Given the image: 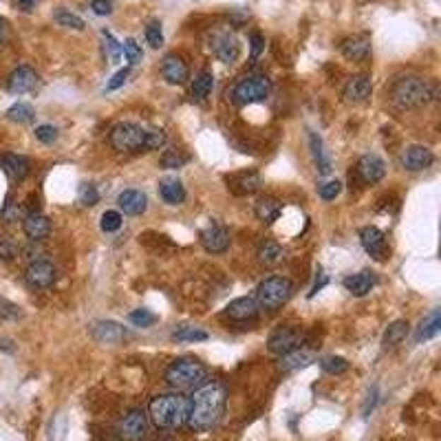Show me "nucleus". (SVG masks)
Instances as JSON below:
<instances>
[{
	"label": "nucleus",
	"instance_id": "obj_48",
	"mask_svg": "<svg viewBox=\"0 0 441 441\" xmlns=\"http://www.w3.org/2000/svg\"><path fill=\"white\" fill-rule=\"evenodd\" d=\"M33 135H35V139L42 141V143H53L55 139H58V128L51 126V124H42V126L35 128Z\"/></svg>",
	"mask_w": 441,
	"mask_h": 441
},
{
	"label": "nucleus",
	"instance_id": "obj_49",
	"mask_svg": "<svg viewBox=\"0 0 441 441\" xmlns=\"http://www.w3.org/2000/svg\"><path fill=\"white\" fill-rule=\"evenodd\" d=\"M18 216H20V208L13 204L11 196H7V204L0 210V218H3L5 223H13V220H18Z\"/></svg>",
	"mask_w": 441,
	"mask_h": 441
},
{
	"label": "nucleus",
	"instance_id": "obj_26",
	"mask_svg": "<svg viewBox=\"0 0 441 441\" xmlns=\"http://www.w3.org/2000/svg\"><path fill=\"white\" fill-rule=\"evenodd\" d=\"M314 360H316V353L302 344L300 348H296V351H291V353H287V355H281L278 369H281V371H296V369H305V366H309V364L314 362Z\"/></svg>",
	"mask_w": 441,
	"mask_h": 441
},
{
	"label": "nucleus",
	"instance_id": "obj_31",
	"mask_svg": "<svg viewBox=\"0 0 441 441\" xmlns=\"http://www.w3.org/2000/svg\"><path fill=\"white\" fill-rule=\"evenodd\" d=\"M441 331V311L439 309H433L430 314L419 322L417 327V334H415V340L417 342H426L430 338H435Z\"/></svg>",
	"mask_w": 441,
	"mask_h": 441
},
{
	"label": "nucleus",
	"instance_id": "obj_18",
	"mask_svg": "<svg viewBox=\"0 0 441 441\" xmlns=\"http://www.w3.org/2000/svg\"><path fill=\"white\" fill-rule=\"evenodd\" d=\"M433 161H435V155H433V151L426 148V146H408L401 155V165L411 172L430 168Z\"/></svg>",
	"mask_w": 441,
	"mask_h": 441
},
{
	"label": "nucleus",
	"instance_id": "obj_21",
	"mask_svg": "<svg viewBox=\"0 0 441 441\" xmlns=\"http://www.w3.org/2000/svg\"><path fill=\"white\" fill-rule=\"evenodd\" d=\"M373 93V82H371V76H364V73H360V76H353L351 80L346 82L342 95L346 102L351 104H360V102H366L371 98Z\"/></svg>",
	"mask_w": 441,
	"mask_h": 441
},
{
	"label": "nucleus",
	"instance_id": "obj_44",
	"mask_svg": "<svg viewBox=\"0 0 441 441\" xmlns=\"http://www.w3.org/2000/svg\"><path fill=\"white\" fill-rule=\"evenodd\" d=\"M102 38H104V51L108 53V58L113 60V62H117L119 58H122V42H117L115 38H113V33H108V31H102Z\"/></svg>",
	"mask_w": 441,
	"mask_h": 441
},
{
	"label": "nucleus",
	"instance_id": "obj_2",
	"mask_svg": "<svg viewBox=\"0 0 441 441\" xmlns=\"http://www.w3.org/2000/svg\"><path fill=\"white\" fill-rule=\"evenodd\" d=\"M108 143L117 153H153L165 146V133L163 131H146V128L122 122L110 128Z\"/></svg>",
	"mask_w": 441,
	"mask_h": 441
},
{
	"label": "nucleus",
	"instance_id": "obj_33",
	"mask_svg": "<svg viewBox=\"0 0 441 441\" xmlns=\"http://www.w3.org/2000/svg\"><path fill=\"white\" fill-rule=\"evenodd\" d=\"M408 320H395L389 324V329L384 331V338H382V344L386 348H391V346H397L399 342H404V338L408 336Z\"/></svg>",
	"mask_w": 441,
	"mask_h": 441
},
{
	"label": "nucleus",
	"instance_id": "obj_19",
	"mask_svg": "<svg viewBox=\"0 0 441 441\" xmlns=\"http://www.w3.org/2000/svg\"><path fill=\"white\" fill-rule=\"evenodd\" d=\"M342 55L346 60H353V62H362L369 58L371 53V35L369 33H355L351 38H346L340 47Z\"/></svg>",
	"mask_w": 441,
	"mask_h": 441
},
{
	"label": "nucleus",
	"instance_id": "obj_5",
	"mask_svg": "<svg viewBox=\"0 0 441 441\" xmlns=\"http://www.w3.org/2000/svg\"><path fill=\"white\" fill-rule=\"evenodd\" d=\"M433 100V86L421 78H401L391 88V102L397 108H421Z\"/></svg>",
	"mask_w": 441,
	"mask_h": 441
},
{
	"label": "nucleus",
	"instance_id": "obj_11",
	"mask_svg": "<svg viewBox=\"0 0 441 441\" xmlns=\"http://www.w3.org/2000/svg\"><path fill=\"white\" fill-rule=\"evenodd\" d=\"M25 281L29 283V287L33 289H49L55 281H58V271H55L53 263L49 261H33L27 271H25Z\"/></svg>",
	"mask_w": 441,
	"mask_h": 441
},
{
	"label": "nucleus",
	"instance_id": "obj_53",
	"mask_svg": "<svg viewBox=\"0 0 441 441\" xmlns=\"http://www.w3.org/2000/svg\"><path fill=\"white\" fill-rule=\"evenodd\" d=\"M126 78H128V69H122V71H117L115 76L110 78V82L106 84V90H117L119 86H124Z\"/></svg>",
	"mask_w": 441,
	"mask_h": 441
},
{
	"label": "nucleus",
	"instance_id": "obj_27",
	"mask_svg": "<svg viewBox=\"0 0 441 441\" xmlns=\"http://www.w3.org/2000/svg\"><path fill=\"white\" fill-rule=\"evenodd\" d=\"M159 196L163 199V204L179 206V204H183V199H186V188H183V183L179 179L165 177L159 181Z\"/></svg>",
	"mask_w": 441,
	"mask_h": 441
},
{
	"label": "nucleus",
	"instance_id": "obj_37",
	"mask_svg": "<svg viewBox=\"0 0 441 441\" xmlns=\"http://www.w3.org/2000/svg\"><path fill=\"white\" fill-rule=\"evenodd\" d=\"M53 20L58 23L60 27H66V29H76V31H82L86 25H84V20L78 16V13H73V11H69V9H58L53 13Z\"/></svg>",
	"mask_w": 441,
	"mask_h": 441
},
{
	"label": "nucleus",
	"instance_id": "obj_46",
	"mask_svg": "<svg viewBox=\"0 0 441 441\" xmlns=\"http://www.w3.org/2000/svg\"><path fill=\"white\" fill-rule=\"evenodd\" d=\"M146 40H148V45L153 49H159L163 45V31H161V23L153 20L148 23V27H146Z\"/></svg>",
	"mask_w": 441,
	"mask_h": 441
},
{
	"label": "nucleus",
	"instance_id": "obj_40",
	"mask_svg": "<svg viewBox=\"0 0 441 441\" xmlns=\"http://www.w3.org/2000/svg\"><path fill=\"white\" fill-rule=\"evenodd\" d=\"M23 318V309L18 307L16 302L0 298V322H16Z\"/></svg>",
	"mask_w": 441,
	"mask_h": 441
},
{
	"label": "nucleus",
	"instance_id": "obj_55",
	"mask_svg": "<svg viewBox=\"0 0 441 441\" xmlns=\"http://www.w3.org/2000/svg\"><path fill=\"white\" fill-rule=\"evenodd\" d=\"M11 344V340H7V338H0V348H3V351H7V353H11L13 351V346H9Z\"/></svg>",
	"mask_w": 441,
	"mask_h": 441
},
{
	"label": "nucleus",
	"instance_id": "obj_25",
	"mask_svg": "<svg viewBox=\"0 0 441 441\" xmlns=\"http://www.w3.org/2000/svg\"><path fill=\"white\" fill-rule=\"evenodd\" d=\"M23 230L31 241H42V238H47L49 232H51V223H49V218L45 214L29 212L23 220Z\"/></svg>",
	"mask_w": 441,
	"mask_h": 441
},
{
	"label": "nucleus",
	"instance_id": "obj_56",
	"mask_svg": "<svg viewBox=\"0 0 441 441\" xmlns=\"http://www.w3.org/2000/svg\"><path fill=\"white\" fill-rule=\"evenodd\" d=\"M20 5H23L25 9H31V7L35 5V0H20Z\"/></svg>",
	"mask_w": 441,
	"mask_h": 441
},
{
	"label": "nucleus",
	"instance_id": "obj_52",
	"mask_svg": "<svg viewBox=\"0 0 441 441\" xmlns=\"http://www.w3.org/2000/svg\"><path fill=\"white\" fill-rule=\"evenodd\" d=\"M249 45H252V60H256L265 49V38L261 33H252L249 35Z\"/></svg>",
	"mask_w": 441,
	"mask_h": 441
},
{
	"label": "nucleus",
	"instance_id": "obj_16",
	"mask_svg": "<svg viewBox=\"0 0 441 441\" xmlns=\"http://www.w3.org/2000/svg\"><path fill=\"white\" fill-rule=\"evenodd\" d=\"M161 78L168 84H186L188 82L190 71L181 55H177V53L165 55V58L161 60Z\"/></svg>",
	"mask_w": 441,
	"mask_h": 441
},
{
	"label": "nucleus",
	"instance_id": "obj_47",
	"mask_svg": "<svg viewBox=\"0 0 441 441\" xmlns=\"http://www.w3.org/2000/svg\"><path fill=\"white\" fill-rule=\"evenodd\" d=\"M80 204L86 206V208H93L100 204V192L95 186H90V183H86V186L80 188Z\"/></svg>",
	"mask_w": 441,
	"mask_h": 441
},
{
	"label": "nucleus",
	"instance_id": "obj_51",
	"mask_svg": "<svg viewBox=\"0 0 441 441\" xmlns=\"http://www.w3.org/2000/svg\"><path fill=\"white\" fill-rule=\"evenodd\" d=\"M90 9L95 16H110L113 13V3L110 0H90Z\"/></svg>",
	"mask_w": 441,
	"mask_h": 441
},
{
	"label": "nucleus",
	"instance_id": "obj_3",
	"mask_svg": "<svg viewBox=\"0 0 441 441\" xmlns=\"http://www.w3.org/2000/svg\"><path fill=\"white\" fill-rule=\"evenodd\" d=\"M190 413V397L168 393V395H155L148 404V415L157 428H181L186 426Z\"/></svg>",
	"mask_w": 441,
	"mask_h": 441
},
{
	"label": "nucleus",
	"instance_id": "obj_23",
	"mask_svg": "<svg viewBox=\"0 0 441 441\" xmlns=\"http://www.w3.org/2000/svg\"><path fill=\"white\" fill-rule=\"evenodd\" d=\"M117 206L128 216H139L146 212V208H148V199H146V194L139 190H124L117 196Z\"/></svg>",
	"mask_w": 441,
	"mask_h": 441
},
{
	"label": "nucleus",
	"instance_id": "obj_1",
	"mask_svg": "<svg viewBox=\"0 0 441 441\" xmlns=\"http://www.w3.org/2000/svg\"><path fill=\"white\" fill-rule=\"evenodd\" d=\"M228 393L218 382H206L194 389L190 397V413L186 426L194 433H206L214 428L225 411Z\"/></svg>",
	"mask_w": 441,
	"mask_h": 441
},
{
	"label": "nucleus",
	"instance_id": "obj_12",
	"mask_svg": "<svg viewBox=\"0 0 441 441\" xmlns=\"http://www.w3.org/2000/svg\"><path fill=\"white\" fill-rule=\"evenodd\" d=\"M228 190L236 196H249L254 192H259L261 186H263V179L256 170H241V172H234L230 175L228 179Z\"/></svg>",
	"mask_w": 441,
	"mask_h": 441
},
{
	"label": "nucleus",
	"instance_id": "obj_39",
	"mask_svg": "<svg viewBox=\"0 0 441 441\" xmlns=\"http://www.w3.org/2000/svg\"><path fill=\"white\" fill-rule=\"evenodd\" d=\"M320 369L329 375H344L348 371V362L340 355H329L320 360Z\"/></svg>",
	"mask_w": 441,
	"mask_h": 441
},
{
	"label": "nucleus",
	"instance_id": "obj_13",
	"mask_svg": "<svg viewBox=\"0 0 441 441\" xmlns=\"http://www.w3.org/2000/svg\"><path fill=\"white\" fill-rule=\"evenodd\" d=\"M259 311H261L259 302H256L254 298H249V296H243V298H234L225 307L223 318H228L232 322H252V320L259 318Z\"/></svg>",
	"mask_w": 441,
	"mask_h": 441
},
{
	"label": "nucleus",
	"instance_id": "obj_54",
	"mask_svg": "<svg viewBox=\"0 0 441 441\" xmlns=\"http://www.w3.org/2000/svg\"><path fill=\"white\" fill-rule=\"evenodd\" d=\"M375 404H377V386H373L369 393V399H366V404H364V417H369V413L375 408Z\"/></svg>",
	"mask_w": 441,
	"mask_h": 441
},
{
	"label": "nucleus",
	"instance_id": "obj_17",
	"mask_svg": "<svg viewBox=\"0 0 441 441\" xmlns=\"http://www.w3.org/2000/svg\"><path fill=\"white\" fill-rule=\"evenodd\" d=\"M35 86H38V73H35L31 66H18L16 71H11V76L7 80V88L13 95L31 93Z\"/></svg>",
	"mask_w": 441,
	"mask_h": 441
},
{
	"label": "nucleus",
	"instance_id": "obj_15",
	"mask_svg": "<svg viewBox=\"0 0 441 441\" xmlns=\"http://www.w3.org/2000/svg\"><path fill=\"white\" fill-rule=\"evenodd\" d=\"M199 238L204 249L210 254H223L230 247V232L218 223H210L206 230H201Z\"/></svg>",
	"mask_w": 441,
	"mask_h": 441
},
{
	"label": "nucleus",
	"instance_id": "obj_34",
	"mask_svg": "<svg viewBox=\"0 0 441 441\" xmlns=\"http://www.w3.org/2000/svg\"><path fill=\"white\" fill-rule=\"evenodd\" d=\"M259 261L267 267L278 265L283 261V247L276 241H271V238H265V241L259 245Z\"/></svg>",
	"mask_w": 441,
	"mask_h": 441
},
{
	"label": "nucleus",
	"instance_id": "obj_38",
	"mask_svg": "<svg viewBox=\"0 0 441 441\" xmlns=\"http://www.w3.org/2000/svg\"><path fill=\"white\" fill-rule=\"evenodd\" d=\"M33 117H35L33 108L25 102H18L7 110V119L18 122V124H29V122H33Z\"/></svg>",
	"mask_w": 441,
	"mask_h": 441
},
{
	"label": "nucleus",
	"instance_id": "obj_6",
	"mask_svg": "<svg viewBox=\"0 0 441 441\" xmlns=\"http://www.w3.org/2000/svg\"><path fill=\"white\" fill-rule=\"evenodd\" d=\"M271 93V80L263 73H252L245 76L243 80H238L234 88L230 90V100L234 106H249V104H259L265 102L267 95Z\"/></svg>",
	"mask_w": 441,
	"mask_h": 441
},
{
	"label": "nucleus",
	"instance_id": "obj_7",
	"mask_svg": "<svg viewBox=\"0 0 441 441\" xmlns=\"http://www.w3.org/2000/svg\"><path fill=\"white\" fill-rule=\"evenodd\" d=\"M293 293V283L285 276H269L265 278L259 289H256V302H259L261 309H267V311H274L283 307Z\"/></svg>",
	"mask_w": 441,
	"mask_h": 441
},
{
	"label": "nucleus",
	"instance_id": "obj_14",
	"mask_svg": "<svg viewBox=\"0 0 441 441\" xmlns=\"http://www.w3.org/2000/svg\"><path fill=\"white\" fill-rule=\"evenodd\" d=\"M355 175L362 183L373 186V183L382 181L386 175V163L377 155H362L355 163Z\"/></svg>",
	"mask_w": 441,
	"mask_h": 441
},
{
	"label": "nucleus",
	"instance_id": "obj_45",
	"mask_svg": "<svg viewBox=\"0 0 441 441\" xmlns=\"http://www.w3.org/2000/svg\"><path fill=\"white\" fill-rule=\"evenodd\" d=\"M122 51H124L126 60L131 62V64H137V62H141V58H143V51H141V47H139V45H137L133 38L124 40V45H122Z\"/></svg>",
	"mask_w": 441,
	"mask_h": 441
},
{
	"label": "nucleus",
	"instance_id": "obj_30",
	"mask_svg": "<svg viewBox=\"0 0 441 441\" xmlns=\"http://www.w3.org/2000/svg\"><path fill=\"white\" fill-rule=\"evenodd\" d=\"M309 148H311V157H314V163H316V170L322 177H327L331 172V159L324 151V143L318 133H309Z\"/></svg>",
	"mask_w": 441,
	"mask_h": 441
},
{
	"label": "nucleus",
	"instance_id": "obj_36",
	"mask_svg": "<svg viewBox=\"0 0 441 441\" xmlns=\"http://www.w3.org/2000/svg\"><path fill=\"white\" fill-rule=\"evenodd\" d=\"M208 338H210L208 331L199 329V327H190V324L179 327L172 334V340H177V342H206Z\"/></svg>",
	"mask_w": 441,
	"mask_h": 441
},
{
	"label": "nucleus",
	"instance_id": "obj_42",
	"mask_svg": "<svg viewBox=\"0 0 441 441\" xmlns=\"http://www.w3.org/2000/svg\"><path fill=\"white\" fill-rule=\"evenodd\" d=\"M128 320H131L135 327L146 329V327H153V324L157 322V316L153 314L151 309H135V311H131V316H128Z\"/></svg>",
	"mask_w": 441,
	"mask_h": 441
},
{
	"label": "nucleus",
	"instance_id": "obj_9",
	"mask_svg": "<svg viewBox=\"0 0 441 441\" xmlns=\"http://www.w3.org/2000/svg\"><path fill=\"white\" fill-rule=\"evenodd\" d=\"M210 49L212 55L223 64H232L238 60L241 55V45H238V38L230 31V29H218L210 35Z\"/></svg>",
	"mask_w": 441,
	"mask_h": 441
},
{
	"label": "nucleus",
	"instance_id": "obj_22",
	"mask_svg": "<svg viewBox=\"0 0 441 441\" xmlns=\"http://www.w3.org/2000/svg\"><path fill=\"white\" fill-rule=\"evenodd\" d=\"M360 241H362V247L366 249V254H371L375 261H382L386 256V234L380 228H375V225L362 228Z\"/></svg>",
	"mask_w": 441,
	"mask_h": 441
},
{
	"label": "nucleus",
	"instance_id": "obj_35",
	"mask_svg": "<svg viewBox=\"0 0 441 441\" xmlns=\"http://www.w3.org/2000/svg\"><path fill=\"white\" fill-rule=\"evenodd\" d=\"M190 161V155L186 151H179V148H170L165 151L159 159V165L165 170H177V168H183Z\"/></svg>",
	"mask_w": 441,
	"mask_h": 441
},
{
	"label": "nucleus",
	"instance_id": "obj_4",
	"mask_svg": "<svg viewBox=\"0 0 441 441\" xmlns=\"http://www.w3.org/2000/svg\"><path fill=\"white\" fill-rule=\"evenodd\" d=\"M208 380V369L194 358H179L165 369V382L175 391H194Z\"/></svg>",
	"mask_w": 441,
	"mask_h": 441
},
{
	"label": "nucleus",
	"instance_id": "obj_57",
	"mask_svg": "<svg viewBox=\"0 0 441 441\" xmlns=\"http://www.w3.org/2000/svg\"><path fill=\"white\" fill-rule=\"evenodd\" d=\"M0 29H3V23H0Z\"/></svg>",
	"mask_w": 441,
	"mask_h": 441
},
{
	"label": "nucleus",
	"instance_id": "obj_20",
	"mask_svg": "<svg viewBox=\"0 0 441 441\" xmlns=\"http://www.w3.org/2000/svg\"><path fill=\"white\" fill-rule=\"evenodd\" d=\"M90 336L100 344H117L126 338V329L113 320H98L90 324Z\"/></svg>",
	"mask_w": 441,
	"mask_h": 441
},
{
	"label": "nucleus",
	"instance_id": "obj_8",
	"mask_svg": "<svg viewBox=\"0 0 441 441\" xmlns=\"http://www.w3.org/2000/svg\"><path fill=\"white\" fill-rule=\"evenodd\" d=\"M305 344V329L298 324H285L271 331V336L267 340V348L274 355H287L291 351H296Z\"/></svg>",
	"mask_w": 441,
	"mask_h": 441
},
{
	"label": "nucleus",
	"instance_id": "obj_29",
	"mask_svg": "<svg viewBox=\"0 0 441 441\" xmlns=\"http://www.w3.org/2000/svg\"><path fill=\"white\" fill-rule=\"evenodd\" d=\"M254 212L256 216H259L263 223L271 225L276 218L281 216L283 212V206H281V201L278 199H274V196H261V199H256V204H254Z\"/></svg>",
	"mask_w": 441,
	"mask_h": 441
},
{
	"label": "nucleus",
	"instance_id": "obj_32",
	"mask_svg": "<svg viewBox=\"0 0 441 441\" xmlns=\"http://www.w3.org/2000/svg\"><path fill=\"white\" fill-rule=\"evenodd\" d=\"M212 88H214V73L212 71H201L199 76L194 78L192 82V88H190V93H192V100L196 102H204L210 93H212Z\"/></svg>",
	"mask_w": 441,
	"mask_h": 441
},
{
	"label": "nucleus",
	"instance_id": "obj_10",
	"mask_svg": "<svg viewBox=\"0 0 441 441\" xmlns=\"http://www.w3.org/2000/svg\"><path fill=\"white\" fill-rule=\"evenodd\" d=\"M148 430V415L141 408L128 411L117 424V437L122 441H139Z\"/></svg>",
	"mask_w": 441,
	"mask_h": 441
},
{
	"label": "nucleus",
	"instance_id": "obj_50",
	"mask_svg": "<svg viewBox=\"0 0 441 441\" xmlns=\"http://www.w3.org/2000/svg\"><path fill=\"white\" fill-rule=\"evenodd\" d=\"M18 254H20V247L13 241H0V261H13Z\"/></svg>",
	"mask_w": 441,
	"mask_h": 441
},
{
	"label": "nucleus",
	"instance_id": "obj_28",
	"mask_svg": "<svg viewBox=\"0 0 441 441\" xmlns=\"http://www.w3.org/2000/svg\"><path fill=\"white\" fill-rule=\"evenodd\" d=\"M0 168L7 172L11 181H23L29 175V159L23 155H3L0 157Z\"/></svg>",
	"mask_w": 441,
	"mask_h": 441
},
{
	"label": "nucleus",
	"instance_id": "obj_24",
	"mask_svg": "<svg viewBox=\"0 0 441 441\" xmlns=\"http://www.w3.org/2000/svg\"><path fill=\"white\" fill-rule=\"evenodd\" d=\"M373 287H375V276L369 269L351 274V276H346L344 278V289L348 293H353V296H358V298L366 296V293H369Z\"/></svg>",
	"mask_w": 441,
	"mask_h": 441
},
{
	"label": "nucleus",
	"instance_id": "obj_43",
	"mask_svg": "<svg viewBox=\"0 0 441 441\" xmlns=\"http://www.w3.org/2000/svg\"><path fill=\"white\" fill-rule=\"evenodd\" d=\"M122 214L117 210H106L102 214V220H100V228L102 232H117L122 228Z\"/></svg>",
	"mask_w": 441,
	"mask_h": 441
},
{
	"label": "nucleus",
	"instance_id": "obj_41",
	"mask_svg": "<svg viewBox=\"0 0 441 441\" xmlns=\"http://www.w3.org/2000/svg\"><path fill=\"white\" fill-rule=\"evenodd\" d=\"M342 192V183L338 179H329L318 186V196L322 201H336V196Z\"/></svg>",
	"mask_w": 441,
	"mask_h": 441
}]
</instances>
